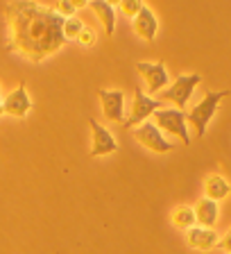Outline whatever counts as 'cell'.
<instances>
[{"label":"cell","instance_id":"6da1fadb","mask_svg":"<svg viewBox=\"0 0 231 254\" xmlns=\"http://www.w3.org/2000/svg\"><path fill=\"white\" fill-rule=\"evenodd\" d=\"M63 16L37 0H9L5 5L7 53L41 64L66 46Z\"/></svg>","mask_w":231,"mask_h":254},{"label":"cell","instance_id":"7a4b0ae2","mask_svg":"<svg viewBox=\"0 0 231 254\" xmlns=\"http://www.w3.org/2000/svg\"><path fill=\"white\" fill-rule=\"evenodd\" d=\"M227 95H231V91H206L204 98H202V100L188 111L186 121L193 125L195 136L197 138H204L206 127H209V123L213 121L218 107H220V102L225 100Z\"/></svg>","mask_w":231,"mask_h":254},{"label":"cell","instance_id":"3957f363","mask_svg":"<svg viewBox=\"0 0 231 254\" xmlns=\"http://www.w3.org/2000/svg\"><path fill=\"white\" fill-rule=\"evenodd\" d=\"M163 109V100H157V98H152V95L143 93L138 86H134V102H131V111L129 116L125 118V129H134V127H138L141 123H145L147 118L152 116L154 111Z\"/></svg>","mask_w":231,"mask_h":254},{"label":"cell","instance_id":"277c9868","mask_svg":"<svg viewBox=\"0 0 231 254\" xmlns=\"http://www.w3.org/2000/svg\"><path fill=\"white\" fill-rule=\"evenodd\" d=\"M202 82V75L200 73H184V75H177V79H174L173 84L166 86V91H163V100L173 102L177 109H184L186 105H188L190 95H193L195 86Z\"/></svg>","mask_w":231,"mask_h":254},{"label":"cell","instance_id":"5b68a950","mask_svg":"<svg viewBox=\"0 0 231 254\" xmlns=\"http://www.w3.org/2000/svg\"><path fill=\"white\" fill-rule=\"evenodd\" d=\"M154 116V125L159 127V129H166L168 134H174V136H179L181 141L186 143V145H190V134L188 129H186V111L184 109H159L152 114Z\"/></svg>","mask_w":231,"mask_h":254},{"label":"cell","instance_id":"8992f818","mask_svg":"<svg viewBox=\"0 0 231 254\" xmlns=\"http://www.w3.org/2000/svg\"><path fill=\"white\" fill-rule=\"evenodd\" d=\"M131 134H134V138L141 143L143 148L152 150V152H170V150L174 148L173 143L163 136L161 129H159L154 123H150V121H145V123H141L138 127H134Z\"/></svg>","mask_w":231,"mask_h":254},{"label":"cell","instance_id":"52a82bcc","mask_svg":"<svg viewBox=\"0 0 231 254\" xmlns=\"http://www.w3.org/2000/svg\"><path fill=\"white\" fill-rule=\"evenodd\" d=\"M136 70L143 75L145 79V86L150 93H159L168 86V68H166V62L159 59V62H136Z\"/></svg>","mask_w":231,"mask_h":254},{"label":"cell","instance_id":"ba28073f","mask_svg":"<svg viewBox=\"0 0 231 254\" xmlns=\"http://www.w3.org/2000/svg\"><path fill=\"white\" fill-rule=\"evenodd\" d=\"M89 127H91V157H107V154L118 150V141L102 123H98L95 118H89Z\"/></svg>","mask_w":231,"mask_h":254},{"label":"cell","instance_id":"9c48e42d","mask_svg":"<svg viewBox=\"0 0 231 254\" xmlns=\"http://www.w3.org/2000/svg\"><path fill=\"white\" fill-rule=\"evenodd\" d=\"M102 114L111 123H125V93L120 89H100Z\"/></svg>","mask_w":231,"mask_h":254},{"label":"cell","instance_id":"30bf717a","mask_svg":"<svg viewBox=\"0 0 231 254\" xmlns=\"http://www.w3.org/2000/svg\"><path fill=\"white\" fill-rule=\"evenodd\" d=\"M2 109H5V114H9L14 118H25L30 114L32 98L25 89V82H21L11 93L2 95Z\"/></svg>","mask_w":231,"mask_h":254},{"label":"cell","instance_id":"8fae6325","mask_svg":"<svg viewBox=\"0 0 231 254\" xmlns=\"http://www.w3.org/2000/svg\"><path fill=\"white\" fill-rule=\"evenodd\" d=\"M184 236H186V245L193 250H200V252L216 250L218 243H220V234H218L216 229L200 227V225H195L188 232H184Z\"/></svg>","mask_w":231,"mask_h":254},{"label":"cell","instance_id":"7c38bea8","mask_svg":"<svg viewBox=\"0 0 231 254\" xmlns=\"http://www.w3.org/2000/svg\"><path fill=\"white\" fill-rule=\"evenodd\" d=\"M131 27H134V32H136L141 39L154 41L159 34V18L150 7H143V9L131 18Z\"/></svg>","mask_w":231,"mask_h":254},{"label":"cell","instance_id":"4fadbf2b","mask_svg":"<svg viewBox=\"0 0 231 254\" xmlns=\"http://www.w3.org/2000/svg\"><path fill=\"white\" fill-rule=\"evenodd\" d=\"M193 209H195V218H197V225H200V227L216 229L218 218H220V202L211 200V197L204 195Z\"/></svg>","mask_w":231,"mask_h":254},{"label":"cell","instance_id":"5bb4252c","mask_svg":"<svg viewBox=\"0 0 231 254\" xmlns=\"http://www.w3.org/2000/svg\"><path fill=\"white\" fill-rule=\"evenodd\" d=\"M204 193H206V197H211V200L222 202L231 195V184L222 177V175L211 173V175H206V180H204Z\"/></svg>","mask_w":231,"mask_h":254},{"label":"cell","instance_id":"9a60e30c","mask_svg":"<svg viewBox=\"0 0 231 254\" xmlns=\"http://www.w3.org/2000/svg\"><path fill=\"white\" fill-rule=\"evenodd\" d=\"M89 7L95 11V16L100 18L102 27H105L107 37H114V30H116V9L114 5H109L107 0H91Z\"/></svg>","mask_w":231,"mask_h":254},{"label":"cell","instance_id":"2e32d148","mask_svg":"<svg viewBox=\"0 0 231 254\" xmlns=\"http://www.w3.org/2000/svg\"><path fill=\"white\" fill-rule=\"evenodd\" d=\"M170 220H173V225L177 229H181V232H188L190 227H195L197 225V218H195V209L188 204H179L173 209V213H170Z\"/></svg>","mask_w":231,"mask_h":254},{"label":"cell","instance_id":"e0dca14e","mask_svg":"<svg viewBox=\"0 0 231 254\" xmlns=\"http://www.w3.org/2000/svg\"><path fill=\"white\" fill-rule=\"evenodd\" d=\"M84 27H86L84 23L79 21V18H75V16L66 18V21H63V37H66V41H77V37L82 34Z\"/></svg>","mask_w":231,"mask_h":254},{"label":"cell","instance_id":"ac0fdd59","mask_svg":"<svg viewBox=\"0 0 231 254\" xmlns=\"http://www.w3.org/2000/svg\"><path fill=\"white\" fill-rule=\"evenodd\" d=\"M118 7H120V11L127 16V18H134V16L145 7V2H143V0H120Z\"/></svg>","mask_w":231,"mask_h":254},{"label":"cell","instance_id":"d6986e66","mask_svg":"<svg viewBox=\"0 0 231 254\" xmlns=\"http://www.w3.org/2000/svg\"><path fill=\"white\" fill-rule=\"evenodd\" d=\"M55 9H57V14H59V16H63V18H70V16H75L77 7L73 5V0H59Z\"/></svg>","mask_w":231,"mask_h":254},{"label":"cell","instance_id":"ffe728a7","mask_svg":"<svg viewBox=\"0 0 231 254\" xmlns=\"http://www.w3.org/2000/svg\"><path fill=\"white\" fill-rule=\"evenodd\" d=\"M95 39H98V37H95V32L91 30V27H84V30H82V34L77 37V43H79V46H84V48H91L95 43Z\"/></svg>","mask_w":231,"mask_h":254},{"label":"cell","instance_id":"44dd1931","mask_svg":"<svg viewBox=\"0 0 231 254\" xmlns=\"http://www.w3.org/2000/svg\"><path fill=\"white\" fill-rule=\"evenodd\" d=\"M218 248H222L227 254H231V234H225V236H220V243H218Z\"/></svg>","mask_w":231,"mask_h":254},{"label":"cell","instance_id":"7402d4cb","mask_svg":"<svg viewBox=\"0 0 231 254\" xmlns=\"http://www.w3.org/2000/svg\"><path fill=\"white\" fill-rule=\"evenodd\" d=\"M89 2H91V0H73V5L77 7V9H82V7H86V5H89Z\"/></svg>","mask_w":231,"mask_h":254},{"label":"cell","instance_id":"603a6c76","mask_svg":"<svg viewBox=\"0 0 231 254\" xmlns=\"http://www.w3.org/2000/svg\"><path fill=\"white\" fill-rule=\"evenodd\" d=\"M109 5H120V0H107Z\"/></svg>","mask_w":231,"mask_h":254},{"label":"cell","instance_id":"cb8c5ba5","mask_svg":"<svg viewBox=\"0 0 231 254\" xmlns=\"http://www.w3.org/2000/svg\"><path fill=\"white\" fill-rule=\"evenodd\" d=\"M2 114H5V109H2V100H0V116H2Z\"/></svg>","mask_w":231,"mask_h":254},{"label":"cell","instance_id":"d4e9b609","mask_svg":"<svg viewBox=\"0 0 231 254\" xmlns=\"http://www.w3.org/2000/svg\"><path fill=\"white\" fill-rule=\"evenodd\" d=\"M0 100H2V86H0Z\"/></svg>","mask_w":231,"mask_h":254},{"label":"cell","instance_id":"484cf974","mask_svg":"<svg viewBox=\"0 0 231 254\" xmlns=\"http://www.w3.org/2000/svg\"><path fill=\"white\" fill-rule=\"evenodd\" d=\"M229 234H231V229H229Z\"/></svg>","mask_w":231,"mask_h":254}]
</instances>
